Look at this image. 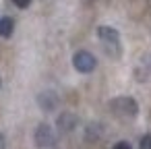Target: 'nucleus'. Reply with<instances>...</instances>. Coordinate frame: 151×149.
Here are the masks:
<instances>
[{
  "label": "nucleus",
  "mask_w": 151,
  "mask_h": 149,
  "mask_svg": "<svg viewBox=\"0 0 151 149\" xmlns=\"http://www.w3.org/2000/svg\"><path fill=\"white\" fill-rule=\"evenodd\" d=\"M37 106H40L44 112H52V110H56V106H58V95H56L54 91H42V93L37 95Z\"/></svg>",
  "instance_id": "423d86ee"
},
{
  "label": "nucleus",
  "mask_w": 151,
  "mask_h": 149,
  "mask_svg": "<svg viewBox=\"0 0 151 149\" xmlns=\"http://www.w3.org/2000/svg\"><path fill=\"white\" fill-rule=\"evenodd\" d=\"M108 108H110V112L114 114V116H118V118H137V114H139V104H137V99L134 97H130V95H118V97H112L110 101H108Z\"/></svg>",
  "instance_id": "f257e3e1"
},
{
  "label": "nucleus",
  "mask_w": 151,
  "mask_h": 149,
  "mask_svg": "<svg viewBox=\"0 0 151 149\" xmlns=\"http://www.w3.org/2000/svg\"><path fill=\"white\" fill-rule=\"evenodd\" d=\"M13 4H15L17 9H27V6L31 4V0H13Z\"/></svg>",
  "instance_id": "9d476101"
},
{
  "label": "nucleus",
  "mask_w": 151,
  "mask_h": 149,
  "mask_svg": "<svg viewBox=\"0 0 151 149\" xmlns=\"http://www.w3.org/2000/svg\"><path fill=\"white\" fill-rule=\"evenodd\" d=\"M56 126H58L60 132H73V130L79 126V116H77L75 112H70V110H64V112L58 114Z\"/></svg>",
  "instance_id": "39448f33"
},
{
  "label": "nucleus",
  "mask_w": 151,
  "mask_h": 149,
  "mask_svg": "<svg viewBox=\"0 0 151 149\" xmlns=\"http://www.w3.org/2000/svg\"><path fill=\"white\" fill-rule=\"evenodd\" d=\"M99 137V124H89L87 126V139H97Z\"/></svg>",
  "instance_id": "6e6552de"
},
{
  "label": "nucleus",
  "mask_w": 151,
  "mask_h": 149,
  "mask_svg": "<svg viewBox=\"0 0 151 149\" xmlns=\"http://www.w3.org/2000/svg\"><path fill=\"white\" fill-rule=\"evenodd\" d=\"M112 149H130V143L128 141H118V143H114Z\"/></svg>",
  "instance_id": "9b49d317"
},
{
  "label": "nucleus",
  "mask_w": 151,
  "mask_h": 149,
  "mask_svg": "<svg viewBox=\"0 0 151 149\" xmlns=\"http://www.w3.org/2000/svg\"><path fill=\"white\" fill-rule=\"evenodd\" d=\"M0 85H2V81H0Z\"/></svg>",
  "instance_id": "ddd939ff"
},
{
  "label": "nucleus",
  "mask_w": 151,
  "mask_h": 149,
  "mask_svg": "<svg viewBox=\"0 0 151 149\" xmlns=\"http://www.w3.org/2000/svg\"><path fill=\"white\" fill-rule=\"evenodd\" d=\"M139 149H151V132L143 135L141 141H139Z\"/></svg>",
  "instance_id": "1a4fd4ad"
},
{
  "label": "nucleus",
  "mask_w": 151,
  "mask_h": 149,
  "mask_svg": "<svg viewBox=\"0 0 151 149\" xmlns=\"http://www.w3.org/2000/svg\"><path fill=\"white\" fill-rule=\"evenodd\" d=\"M15 33V19L13 17H0V37L9 40Z\"/></svg>",
  "instance_id": "0eeeda50"
},
{
  "label": "nucleus",
  "mask_w": 151,
  "mask_h": 149,
  "mask_svg": "<svg viewBox=\"0 0 151 149\" xmlns=\"http://www.w3.org/2000/svg\"><path fill=\"white\" fill-rule=\"evenodd\" d=\"M73 66H75L77 73H81V75H89V73L95 71V66H97V58H95L89 50H77V52L73 54Z\"/></svg>",
  "instance_id": "7ed1b4c3"
},
{
  "label": "nucleus",
  "mask_w": 151,
  "mask_h": 149,
  "mask_svg": "<svg viewBox=\"0 0 151 149\" xmlns=\"http://www.w3.org/2000/svg\"><path fill=\"white\" fill-rule=\"evenodd\" d=\"M33 141L42 149H54L56 147V132H54V128L50 124L42 122V124H37V128L33 132Z\"/></svg>",
  "instance_id": "20e7f679"
},
{
  "label": "nucleus",
  "mask_w": 151,
  "mask_h": 149,
  "mask_svg": "<svg viewBox=\"0 0 151 149\" xmlns=\"http://www.w3.org/2000/svg\"><path fill=\"white\" fill-rule=\"evenodd\" d=\"M97 37H99V42L104 44L106 52H108L112 58H120L122 48H120V33H118L116 27L99 25V27H97Z\"/></svg>",
  "instance_id": "f03ea898"
},
{
  "label": "nucleus",
  "mask_w": 151,
  "mask_h": 149,
  "mask_svg": "<svg viewBox=\"0 0 151 149\" xmlns=\"http://www.w3.org/2000/svg\"><path fill=\"white\" fill-rule=\"evenodd\" d=\"M0 149H6V139H4L2 132H0Z\"/></svg>",
  "instance_id": "f8f14e48"
}]
</instances>
